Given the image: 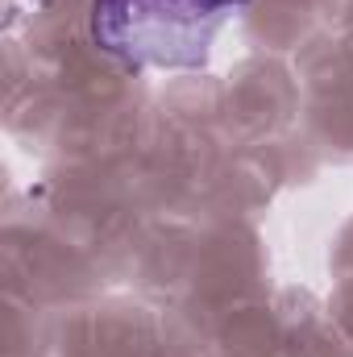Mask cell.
Listing matches in <instances>:
<instances>
[{"label":"cell","instance_id":"cell-1","mask_svg":"<svg viewBox=\"0 0 353 357\" xmlns=\"http://www.w3.org/2000/svg\"><path fill=\"white\" fill-rule=\"evenodd\" d=\"M250 0H91V42L129 71H200Z\"/></svg>","mask_w":353,"mask_h":357}]
</instances>
